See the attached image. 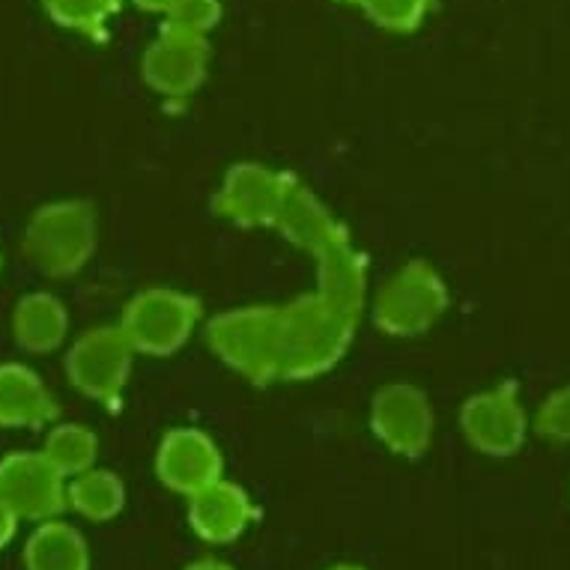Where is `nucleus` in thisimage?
I'll use <instances>...</instances> for the list:
<instances>
[{"label": "nucleus", "mask_w": 570, "mask_h": 570, "mask_svg": "<svg viewBox=\"0 0 570 570\" xmlns=\"http://www.w3.org/2000/svg\"><path fill=\"white\" fill-rule=\"evenodd\" d=\"M24 568L28 570H90V550L85 534L76 525L39 523L37 532L24 543Z\"/></svg>", "instance_id": "18"}, {"label": "nucleus", "mask_w": 570, "mask_h": 570, "mask_svg": "<svg viewBox=\"0 0 570 570\" xmlns=\"http://www.w3.org/2000/svg\"><path fill=\"white\" fill-rule=\"evenodd\" d=\"M206 63H209V46L204 37L161 28L140 60V72L156 94L168 99H186L204 81Z\"/></svg>", "instance_id": "11"}, {"label": "nucleus", "mask_w": 570, "mask_h": 570, "mask_svg": "<svg viewBox=\"0 0 570 570\" xmlns=\"http://www.w3.org/2000/svg\"><path fill=\"white\" fill-rule=\"evenodd\" d=\"M42 3L60 28L78 30L87 37H105L108 21L120 10V0H42Z\"/></svg>", "instance_id": "21"}, {"label": "nucleus", "mask_w": 570, "mask_h": 570, "mask_svg": "<svg viewBox=\"0 0 570 570\" xmlns=\"http://www.w3.org/2000/svg\"><path fill=\"white\" fill-rule=\"evenodd\" d=\"M19 517H16V511H12L3 499H0V550L7 547V543L16 538V529H19Z\"/></svg>", "instance_id": "25"}, {"label": "nucleus", "mask_w": 570, "mask_h": 570, "mask_svg": "<svg viewBox=\"0 0 570 570\" xmlns=\"http://www.w3.org/2000/svg\"><path fill=\"white\" fill-rule=\"evenodd\" d=\"M0 499L19 520L48 523L69 505V484L42 451H16L0 460Z\"/></svg>", "instance_id": "7"}, {"label": "nucleus", "mask_w": 570, "mask_h": 570, "mask_svg": "<svg viewBox=\"0 0 570 570\" xmlns=\"http://www.w3.org/2000/svg\"><path fill=\"white\" fill-rule=\"evenodd\" d=\"M57 419V403L24 365H0V428H42Z\"/></svg>", "instance_id": "16"}, {"label": "nucleus", "mask_w": 570, "mask_h": 570, "mask_svg": "<svg viewBox=\"0 0 570 570\" xmlns=\"http://www.w3.org/2000/svg\"><path fill=\"white\" fill-rule=\"evenodd\" d=\"M328 570H365V568H355V564H335V568Z\"/></svg>", "instance_id": "28"}, {"label": "nucleus", "mask_w": 570, "mask_h": 570, "mask_svg": "<svg viewBox=\"0 0 570 570\" xmlns=\"http://www.w3.org/2000/svg\"><path fill=\"white\" fill-rule=\"evenodd\" d=\"M275 230H281L287 243L299 245L314 257L326 252L328 245L346 239V227L332 216V209L308 186H302L296 179H293L284 204H281Z\"/></svg>", "instance_id": "15"}, {"label": "nucleus", "mask_w": 570, "mask_h": 570, "mask_svg": "<svg viewBox=\"0 0 570 570\" xmlns=\"http://www.w3.org/2000/svg\"><path fill=\"white\" fill-rule=\"evenodd\" d=\"M355 323L328 308L317 293L281 308V380H314L341 362Z\"/></svg>", "instance_id": "1"}, {"label": "nucleus", "mask_w": 570, "mask_h": 570, "mask_svg": "<svg viewBox=\"0 0 570 570\" xmlns=\"http://www.w3.org/2000/svg\"><path fill=\"white\" fill-rule=\"evenodd\" d=\"M538 431L556 442H570V385L543 403L538 412Z\"/></svg>", "instance_id": "24"}, {"label": "nucleus", "mask_w": 570, "mask_h": 570, "mask_svg": "<svg viewBox=\"0 0 570 570\" xmlns=\"http://www.w3.org/2000/svg\"><path fill=\"white\" fill-rule=\"evenodd\" d=\"M449 308V287L431 263L412 261L385 281L374 302L376 326L385 335L415 337L436 323Z\"/></svg>", "instance_id": "4"}, {"label": "nucleus", "mask_w": 570, "mask_h": 570, "mask_svg": "<svg viewBox=\"0 0 570 570\" xmlns=\"http://www.w3.org/2000/svg\"><path fill=\"white\" fill-rule=\"evenodd\" d=\"M135 355L138 353L120 326H99L72 344L66 355V374L78 392L117 410L122 389L129 383Z\"/></svg>", "instance_id": "6"}, {"label": "nucleus", "mask_w": 570, "mask_h": 570, "mask_svg": "<svg viewBox=\"0 0 570 570\" xmlns=\"http://www.w3.org/2000/svg\"><path fill=\"white\" fill-rule=\"evenodd\" d=\"M222 21V0H174V7L165 16V28L204 37L218 28Z\"/></svg>", "instance_id": "23"}, {"label": "nucleus", "mask_w": 570, "mask_h": 570, "mask_svg": "<svg viewBox=\"0 0 570 570\" xmlns=\"http://www.w3.org/2000/svg\"><path fill=\"white\" fill-rule=\"evenodd\" d=\"M371 431L401 458H419L433 440V410L415 385L394 383L380 389L371 403Z\"/></svg>", "instance_id": "8"}, {"label": "nucleus", "mask_w": 570, "mask_h": 570, "mask_svg": "<svg viewBox=\"0 0 570 570\" xmlns=\"http://www.w3.org/2000/svg\"><path fill=\"white\" fill-rule=\"evenodd\" d=\"M460 424H463L466 440L481 454H490V458L517 454L525 440V412L517 397L514 380L469 397L460 412Z\"/></svg>", "instance_id": "9"}, {"label": "nucleus", "mask_w": 570, "mask_h": 570, "mask_svg": "<svg viewBox=\"0 0 570 570\" xmlns=\"http://www.w3.org/2000/svg\"><path fill=\"white\" fill-rule=\"evenodd\" d=\"M42 454L63 478H78L94 469L99 440L85 424H57L55 431L48 433Z\"/></svg>", "instance_id": "20"}, {"label": "nucleus", "mask_w": 570, "mask_h": 570, "mask_svg": "<svg viewBox=\"0 0 570 570\" xmlns=\"http://www.w3.org/2000/svg\"><path fill=\"white\" fill-rule=\"evenodd\" d=\"M317 296L328 308L358 323L367 296V261L350 236L317 254Z\"/></svg>", "instance_id": "14"}, {"label": "nucleus", "mask_w": 570, "mask_h": 570, "mask_svg": "<svg viewBox=\"0 0 570 570\" xmlns=\"http://www.w3.org/2000/svg\"><path fill=\"white\" fill-rule=\"evenodd\" d=\"M69 505L94 523H108L126 505V487L108 469H90L69 481Z\"/></svg>", "instance_id": "19"}, {"label": "nucleus", "mask_w": 570, "mask_h": 570, "mask_svg": "<svg viewBox=\"0 0 570 570\" xmlns=\"http://www.w3.org/2000/svg\"><path fill=\"white\" fill-rule=\"evenodd\" d=\"M12 332H16V341L30 353H51L63 344L69 332L66 305L51 293H30L16 305Z\"/></svg>", "instance_id": "17"}, {"label": "nucleus", "mask_w": 570, "mask_h": 570, "mask_svg": "<svg viewBox=\"0 0 570 570\" xmlns=\"http://www.w3.org/2000/svg\"><path fill=\"white\" fill-rule=\"evenodd\" d=\"M131 3L147 12H161V16H168V10L174 7V0H131Z\"/></svg>", "instance_id": "26"}, {"label": "nucleus", "mask_w": 570, "mask_h": 570, "mask_svg": "<svg viewBox=\"0 0 570 570\" xmlns=\"http://www.w3.org/2000/svg\"><path fill=\"white\" fill-rule=\"evenodd\" d=\"M291 186L293 177L287 174L243 161L225 174L216 195V209L239 227H275Z\"/></svg>", "instance_id": "10"}, {"label": "nucleus", "mask_w": 570, "mask_h": 570, "mask_svg": "<svg viewBox=\"0 0 570 570\" xmlns=\"http://www.w3.org/2000/svg\"><path fill=\"white\" fill-rule=\"evenodd\" d=\"M209 344L236 374L257 385L281 380V308L248 305L209 323Z\"/></svg>", "instance_id": "2"}, {"label": "nucleus", "mask_w": 570, "mask_h": 570, "mask_svg": "<svg viewBox=\"0 0 570 570\" xmlns=\"http://www.w3.org/2000/svg\"><path fill=\"white\" fill-rule=\"evenodd\" d=\"M24 252L37 269L55 278L85 269L96 252V213L85 200H57L33 213Z\"/></svg>", "instance_id": "3"}, {"label": "nucleus", "mask_w": 570, "mask_h": 570, "mask_svg": "<svg viewBox=\"0 0 570 570\" xmlns=\"http://www.w3.org/2000/svg\"><path fill=\"white\" fill-rule=\"evenodd\" d=\"M222 472H225L222 451L213 436H206L197 428L170 431L156 451V475L161 484L170 487L174 493L188 495V499L206 487L218 484Z\"/></svg>", "instance_id": "12"}, {"label": "nucleus", "mask_w": 570, "mask_h": 570, "mask_svg": "<svg viewBox=\"0 0 570 570\" xmlns=\"http://www.w3.org/2000/svg\"><path fill=\"white\" fill-rule=\"evenodd\" d=\"M254 517H257V508L252 495L225 478L188 499V523L206 543L236 541L252 525Z\"/></svg>", "instance_id": "13"}, {"label": "nucleus", "mask_w": 570, "mask_h": 570, "mask_svg": "<svg viewBox=\"0 0 570 570\" xmlns=\"http://www.w3.org/2000/svg\"><path fill=\"white\" fill-rule=\"evenodd\" d=\"M355 3L380 28L394 30V33H410L428 19L433 0H355Z\"/></svg>", "instance_id": "22"}, {"label": "nucleus", "mask_w": 570, "mask_h": 570, "mask_svg": "<svg viewBox=\"0 0 570 570\" xmlns=\"http://www.w3.org/2000/svg\"><path fill=\"white\" fill-rule=\"evenodd\" d=\"M186 570H234V568L218 559H200V561H195V564H188Z\"/></svg>", "instance_id": "27"}, {"label": "nucleus", "mask_w": 570, "mask_h": 570, "mask_svg": "<svg viewBox=\"0 0 570 570\" xmlns=\"http://www.w3.org/2000/svg\"><path fill=\"white\" fill-rule=\"evenodd\" d=\"M200 323V302L170 287L138 293L122 311V335L135 353L174 355Z\"/></svg>", "instance_id": "5"}]
</instances>
